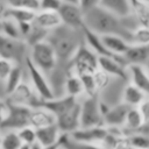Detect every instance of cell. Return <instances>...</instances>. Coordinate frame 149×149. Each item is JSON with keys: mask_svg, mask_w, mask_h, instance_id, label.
<instances>
[{"mask_svg": "<svg viewBox=\"0 0 149 149\" xmlns=\"http://www.w3.org/2000/svg\"><path fill=\"white\" fill-rule=\"evenodd\" d=\"M126 19V17H125ZM125 19L118 17L101 6L93 7L84 13V27L95 35H119L130 41L132 30L125 23Z\"/></svg>", "mask_w": 149, "mask_h": 149, "instance_id": "obj_1", "label": "cell"}, {"mask_svg": "<svg viewBox=\"0 0 149 149\" xmlns=\"http://www.w3.org/2000/svg\"><path fill=\"white\" fill-rule=\"evenodd\" d=\"M79 31L83 30L71 29L61 24L48 33L45 40L52 47L58 62H69L78 47L83 43L84 38H81L83 35H80Z\"/></svg>", "mask_w": 149, "mask_h": 149, "instance_id": "obj_2", "label": "cell"}, {"mask_svg": "<svg viewBox=\"0 0 149 149\" xmlns=\"http://www.w3.org/2000/svg\"><path fill=\"white\" fill-rule=\"evenodd\" d=\"M29 48H30V51L29 54H27L29 59L42 72L48 74L56 69L58 61H57V57H56V54L52 47L47 40L40 41L30 45Z\"/></svg>", "mask_w": 149, "mask_h": 149, "instance_id": "obj_3", "label": "cell"}, {"mask_svg": "<svg viewBox=\"0 0 149 149\" xmlns=\"http://www.w3.org/2000/svg\"><path fill=\"white\" fill-rule=\"evenodd\" d=\"M70 73L77 76L91 74L98 70V56L84 43L78 47L76 52L69 61Z\"/></svg>", "mask_w": 149, "mask_h": 149, "instance_id": "obj_4", "label": "cell"}, {"mask_svg": "<svg viewBox=\"0 0 149 149\" xmlns=\"http://www.w3.org/2000/svg\"><path fill=\"white\" fill-rule=\"evenodd\" d=\"M79 128L97 127L102 125L104 104L97 95H86L83 101H79Z\"/></svg>", "mask_w": 149, "mask_h": 149, "instance_id": "obj_5", "label": "cell"}, {"mask_svg": "<svg viewBox=\"0 0 149 149\" xmlns=\"http://www.w3.org/2000/svg\"><path fill=\"white\" fill-rule=\"evenodd\" d=\"M23 61L29 76V81H30L29 84L35 91V93L37 94V97L40 98V100L43 101V100H49L55 98L56 95H55L54 88L51 86V83L47 78V74L31 63L28 55H26Z\"/></svg>", "mask_w": 149, "mask_h": 149, "instance_id": "obj_6", "label": "cell"}, {"mask_svg": "<svg viewBox=\"0 0 149 149\" xmlns=\"http://www.w3.org/2000/svg\"><path fill=\"white\" fill-rule=\"evenodd\" d=\"M29 114L30 107L7 102V113L0 125V133L8 130L16 132L22 127L29 126Z\"/></svg>", "mask_w": 149, "mask_h": 149, "instance_id": "obj_7", "label": "cell"}, {"mask_svg": "<svg viewBox=\"0 0 149 149\" xmlns=\"http://www.w3.org/2000/svg\"><path fill=\"white\" fill-rule=\"evenodd\" d=\"M58 16L63 26L81 30L84 27V12L77 3H70L62 1L59 8L57 9Z\"/></svg>", "mask_w": 149, "mask_h": 149, "instance_id": "obj_8", "label": "cell"}, {"mask_svg": "<svg viewBox=\"0 0 149 149\" xmlns=\"http://www.w3.org/2000/svg\"><path fill=\"white\" fill-rule=\"evenodd\" d=\"M27 44L19 38H12L0 34V57L9 59L15 63H20L21 58L26 57Z\"/></svg>", "mask_w": 149, "mask_h": 149, "instance_id": "obj_9", "label": "cell"}, {"mask_svg": "<svg viewBox=\"0 0 149 149\" xmlns=\"http://www.w3.org/2000/svg\"><path fill=\"white\" fill-rule=\"evenodd\" d=\"M7 102L15 104V105H22L27 107H36L40 105L41 100L30 86L29 83H24L23 80L7 95L6 99Z\"/></svg>", "mask_w": 149, "mask_h": 149, "instance_id": "obj_10", "label": "cell"}, {"mask_svg": "<svg viewBox=\"0 0 149 149\" xmlns=\"http://www.w3.org/2000/svg\"><path fill=\"white\" fill-rule=\"evenodd\" d=\"M129 108L130 107L123 104L122 101L113 106L104 105L102 125L107 128H122Z\"/></svg>", "mask_w": 149, "mask_h": 149, "instance_id": "obj_11", "label": "cell"}, {"mask_svg": "<svg viewBox=\"0 0 149 149\" xmlns=\"http://www.w3.org/2000/svg\"><path fill=\"white\" fill-rule=\"evenodd\" d=\"M107 128L105 126H97V127H86V128H78L73 133L69 134L72 139L81 142L101 144L104 143L107 136Z\"/></svg>", "mask_w": 149, "mask_h": 149, "instance_id": "obj_12", "label": "cell"}, {"mask_svg": "<svg viewBox=\"0 0 149 149\" xmlns=\"http://www.w3.org/2000/svg\"><path fill=\"white\" fill-rule=\"evenodd\" d=\"M79 100L66 112L56 118V125L62 134H71L79 128Z\"/></svg>", "mask_w": 149, "mask_h": 149, "instance_id": "obj_13", "label": "cell"}, {"mask_svg": "<svg viewBox=\"0 0 149 149\" xmlns=\"http://www.w3.org/2000/svg\"><path fill=\"white\" fill-rule=\"evenodd\" d=\"M123 63L127 65H143L147 66L149 58V45L148 44H135L129 43V47L121 56Z\"/></svg>", "mask_w": 149, "mask_h": 149, "instance_id": "obj_14", "label": "cell"}, {"mask_svg": "<svg viewBox=\"0 0 149 149\" xmlns=\"http://www.w3.org/2000/svg\"><path fill=\"white\" fill-rule=\"evenodd\" d=\"M98 69L108 74L109 77H118L123 80H128L127 66L121 59L106 56H98Z\"/></svg>", "mask_w": 149, "mask_h": 149, "instance_id": "obj_15", "label": "cell"}, {"mask_svg": "<svg viewBox=\"0 0 149 149\" xmlns=\"http://www.w3.org/2000/svg\"><path fill=\"white\" fill-rule=\"evenodd\" d=\"M128 83L139 87L140 90L148 93L149 90V76L147 66L143 65H127Z\"/></svg>", "mask_w": 149, "mask_h": 149, "instance_id": "obj_16", "label": "cell"}, {"mask_svg": "<svg viewBox=\"0 0 149 149\" xmlns=\"http://www.w3.org/2000/svg\"><path fill=\"white\" fill-rule=\"evenodd\" d=\"M99 37H100V41L104 44L105 49L112 56L118 57V58H122L121 56L125 54V51L129 47V42L119 35H102Z\"/></svg>", "mask_w": 149, "mask_h": 149, "instance_id": "obj_17", "label": "cell"}, {"mask_svg": "<svg viewBox=\"0 0 149 149\" xmlns=\"http://www.w3.org/2000/svg\"><path fill=\"white\" fill-rule=\"evenodd\" d=\"M56 123V119L51 112H49L43 106L38 105L36 107L30 108L29 114V126H31L34 129L43 128L49 125Z\"/></svg>", "mask_w": 149, "mask_h": 149, "instance_id": "obj_18", "label": "cell"}, {"mask_svg": "<svg viewBox=\"0 0 149 149\" xmlns=\"http://www.w3.org/2000/svg\"><path fill=\"white\" fill-rule=\"evenodd\" d=\"M35 130H36V142L40 143L42 147H48L58 143L63 135L56 123Z\"/></svg>", "mask_w": 149, "mask_h": 149, "instance_id": "obj_19", "label": "cell"}, {"mask_svg": "<svg viewBox=\"0 0 149 149\" xmlns=\"http://www.w3.org/2000/svg\"><path fill=\"white\" fill-rule=\"evenodd\" d=\"M33 22L47 31H50L62 24L58 13L54 10H37Z\"/></svg>", "mask_w": 149, "mask_h": 149, "instance_id": "obj_20", "label": "cell"}, {"mask_svg": "<svg viewBox=\"0 0 149 149\" xmlns=\"http://www.w3.org/2000/svg\"><path fill=\"white\" fill-rule=\"evenodd\" d=\"M99 6L116 15L118 17L125 19L132 15V2L130 0H100Z\"/></svg>", "mask_w": 149, "mask_h": 149, "instance_id": "obj_21", "label": "cell"}, {"mask_svg": "<svg viewBox=\"0 0 149 149\" xmlns=\"http://www.w3.org/2000/svg\"><path fill=\"white\" fill-rule=\"evenodd\" d=\"M147 99H148V93L140 90L139 87H136L129 83L125 86L123 92H122V102L126 104L127 106L137 107Z\"/></svg>", "mask_w": 149, "mask_h": 149, "instance_id": "obj_22", "label": "cell"}, {"mask_svg": "<svg viewBox=\"0 0 149 149\" xmlns=\"http://www.w3.org/2000/svg\"><path fill=\"white\" fill-rule=\"evenodd\" d=\"M63 90H64L65 95H70V97L77 98V99L79 95L85 94L83 81H81L80 77L77 74H73V73H69L66 76L64 84H63Z\"/></svg>", "mask_w": 149, "mask_h": 149, "instance_id": "obj_23", "label": "cell"}, {"mask_svg": "<svg viewBox=\"0 0 149 149\" xmlns=\"http://www.w3.org/2000/svg\"><path fill=\"white\" fill-rule=\"evenodd\" d=\"M22 76H23V69L20 63H14L10 72L8 73L7 78L3 81V90L6 97L22 81Z\"/></svg>", "mask_w": 149, "mask_h": 149, "instance_id": "obj_24", "label": "cell"}, {"mask_svg": "<svg viewBox=\"0 0 149 149\" xmlns=\"http://www.w3.org/2000/svg\"><path fill=\"white\" fill-rule=\"evenodd\" d=\"M59 143H61L62 149H105L101 144L77 141V140L72 139L69 134H63Z\"/></svg>", "mask_w": 149, "mask_h": 149, "instance_id": "obj_25", "label": "cell"}, {"mask_svg": "<svg viewBox=\"0 0 149 149\" xmlns=\"http://www.w3.org/2000/svg\"><path fill=\"white\" fill-rule=\"evenodd\" d=\"M3 16L12 19L16 23L21 22H31L35 16V12H29V10H23V9H14V8H6Z\"/></svg>", "mask_w": 149, "mask_h": 149, "instance_id": "obj_26", "label": "cell"}, {"mask_svg": "<svg viewBox=\"0 0 149 149\" xmlns=\"http://www.w3.org/2000/svg\"><path fill=\"white\" fill-rule=\"evenodd\" d=\"M8 8L23 9L29 12H37L40 8V0H6Z\"/></svg>", "mask_w": 149, "mask_h": 149, "instance_id": "obj_27", "label": "cell"}, {"mask_svg": "<svg viewBox=\"0 0 149 149\" xmlns=\"http://www.w3.org/2000/svg\"><path fill=\"white\" fill-rule=\"evenodd\" d=\"M127 136L134 149H148L149 148L148 132H135V133L128 134Z\"/></svg>", "mask_w": 149, "mask_h": 149, "instance_id": "obj_28", "label": "cell"}, {"mask_svg": "<svg viewBox=\"0 0 149 149\" xmlns=\"http://www.w3.org/2000/svg\"><path fill=\"white\" fill-rule=\"evenodd\" d=\"M148 41H149V29H148V27L137 26L136 28H134L132 30L129 43L148 44Z\"/></svg>", "mask_w": 149, "mask_h": 149, "instance_id": "obj_29", "label": "cell"}, {"mask_svg": "<svg viewBox=\"0 0 149 149\" xmlns=\"http://www.w3.org/2000/svg\"><path fill=\"white\" fill-rule=\"evenodd\" d=\"M16 133H17V136L22 144L29 146V144L36 142V130L31 126L22 127L19 130H16Z\"/></svg>", "mask_w": 149, "mask_h": 149, "instance_id": "obj_30", "label": "cell"}, {"mask_svg": "<svg viewBox=\"0 0 149 149\" xmlns=\"http://www.w3.org/2000/svg\"><path fill=\"white\" fill-rule=\"evenodd\" d=\"M15 62H12L9 59H6V58H1L0 57V81H5V79L7 78L8 73L10 72L13 65H14Z\"/></svg>", "mask_w": 149, "mask_h": 149, "instance_id": "obj_31", "label": "cell"}, {"mask_svg": "<svg viewBox=\"0 0 149 149\" xmlns=\"http://www.w3.org/2000/svg\"><path fill=\"white\" fill-rule=\"evenodd\" d=\"M63 0H40L38 10H54L57 12Z\"/></svg>", "mask_w": 149, "mask_h": 149, "instance_id": "obj_32", "label": "cell"}, {"mask_svg": "<svg viewBox=\"0 0 149 149\" xmlns=\"http://www.w3.org/2000/svg\"><path fill=\"white\" fill-rule=\"evenodd\" d=\"M99 2H100V0H78V6L85 13L93 7L99 6Z\"/></svg>", "mask_w": 149, "mask_h": 149, "instance_id": "obj_33", "label": "cell"}, {"mask_svg": "<svg viewBox=\"0 0 149 149\" xmlns=\"http://www.w3.org/2000/svg\"><path fill=\"white\" fill-rule=\"evenodd\" d=\"M149 105H148V99L147 100H144L141 105H139L136 108L139 109V112L141 113V115L143 116V119L148 122V120H149V107H148Z\"/></svg>", "mask_w": 149, "mask_h": 149, "instance_id": "obj_34", "label": "cell"}, {"mask_svg": "<svg viewBox=\"0 0 149 149\" xmlns=\"http://www.w3.org/2000/svg\"><path fill=\"white\" fill-rule=\"evenodd\" d=\"M6 113H7V101L3 99H0V125L3 121Z\"/></svg>", "mask_w": 149, "mask_h": 149, "instance_id": "obj_35", "label": "cell"}, {"mask_svg": "<svg viewBox=\"0 0 149 149\" xmlns=\"http://www.w3.org/2000/svg\"><path fill=\"white\" fill-rule=\"evenodd\" d=\"M29 149H43V147H42L40 143H37V142H34V143L29 144Z\"/></svg>", "mask_w": 149, "mask_h": 149, "instance_id": "obj_36", "label": "cell"}, {"mask_svg": "<svg viewBox=\"0 0 149 149\" xmlns=\"http://www.w3.org/2000/svg\"><path fill=\"white\" fill-rule=\"evenodd\" d=\"M65 2H70V3H77L78 5V0H63Z\"/></svg>", "mask_w": 149, "mask_h": 149, "instance_id": "obj_37", "label": "cell"}, {"mask_svg": "<svg viewBox=\"0 0 149 149\" xmlns=\"http://www.w3.org/2000/svg\"><path fill=\"white\" fill-rule=\"evenodd\" d=\"M20 149H29V146H27V144H22V146L20 147Z\"/></svg>", "mask_w": 149, "mask_h": 149, "instance_id": "obj_38", "label": "cell"}, {"mask_svg": "<svg viewBox=\"0 0 149 149\" xmlns=\"http://www.w3.org/2000/svg\"><path fill=\"white\" fill-rule=\"evenodd\" d=\"M0 141H1V133H0Z\"/></svg>", "mask_w": 149, "mask_h": 149, "instance_id": "obj_39", "label": "cell"}, {"mask_svg": "<svg viewBox=\"0 0 149 149\" xmlns=\"http://www.w3.org/2000/svg\"><path fill=\"white\" fill-rule=\"evenodd\" d=\"M61 149H62V147H61Z\"/></svg>", "mask_w": 149, "mask_h": 149, "instance_id": "obj_40", "label": "cell"}]
</instances>
